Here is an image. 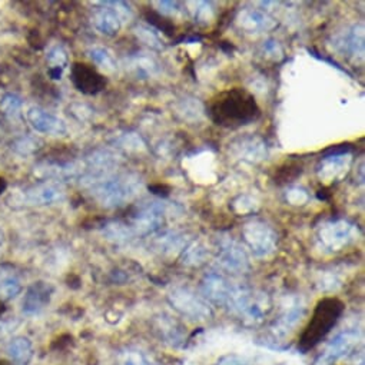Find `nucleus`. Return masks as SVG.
<instances>
[{
	"mask_svg": "<svg viewBox=\"0 0 365 365\" xmlns=\"http://www.w3.org/2000/svg\"><path fill=\"white\" fill-rule=\"evenodd\" d=\"M286 198H288V201H289L292 205H302L303 202H307L308 195L306 194V191H303V190L295 188V190H292V191L288 192Z\"/></svg>",
	"mask_w": 365,
	"mask_h": 365,
	"instance_id": "72a5a7b5",
	"label": "nucleus"
},
{
	"mask_svg": "<svg viewBox=\"0 0 365 365\" xmlns=\"http://www.w3.org/2000/svg\"><path fill=\"white\" fill-rule=\"evenodd\" d=\"M235 146L238 151L236 155L242 156L243 161H248V162H258L264 159V156L267 155L265 144L258 138L242 139V142Z\"/></svg>",
	"mask_w": 365,
	"mask_h": 365,
	"instance_id": "aec40b11",
	"label": "nucleus"
},
{
	"mask_svg": "<svg viewBox=\"0 0 365 365\" xmlns=\"http://www.w3.org/2000/svg\"><path fill=\"white\" fill-rule=\"evenodd\" d=\"M89 57L93 60V62L100 66V68H105L108 71H115L116 66H115V60L112 57V54L109 53L108 49L105 47H92L89 49L88 52Z\"/></svg>",
	"mask_w": 365,
	"mask_h": 365,
	"instance_id": "b1692460",
	"label": "nucleus"
},
{
	"mask_svg": "<svg viewBox=\"0 0 365 365\" xmlns=\"http://www.w3.org/2000/svg\"><path fill=\"white\" fill-rule=\"evenodd\" d=\"M9 361L13 365H28L33 357L32 342L25 337H18L12 340L6 348Z\"/></svg>",
	"mask_w": 365,
	"mask_h": 365,
	"instance_id": "a211bd4d",
	"label": "nucleus"
},
{
	"mask_svg": "<svg viewBox=\"0 0 365 365\" xmlns=\"http://www.w3.org/2000/svg\"><path fill=\"white\" fill-rule=\"evenodd\" d=\"M359 335L357 331H342L334 337L325 347V349L317 357L313 365H332L335 361L348 355L349 351L358 344Z\"/></svg>",
	"mask_w": 365,
	"mask_h": 365,
	"instance_id": "6e6552de",
	"label": "nucleus"
},
{
	"mask_svg": "<svg viewBox=\"0 0 365 365\" xmlns=\"http://www.w3.org/2000/svg\"><path fill=\"white\" fill-rule=\"evenodd\" d=\"M54 292V288L52 284L45 281L33 282L25 296H23V313L28 315H35L42 313L52 301V295Z\"/></svg>",
	"mask_w": 365,
	"mask_h": 365,
	"instance_id": "4468645a",
	"label": "nucleus"
},
{
	"mask_svg": "<svg viewBox=\"0 0 365 365\" xmlns=\"http://www.w3.org/2000/svg\"><path fill=\"white\" fill-rule=\"evenodd\" d=\"M208 113L218 127L239 128L257 120L261 115V109L254 95L247 89L232 88L211 99Z\"/></svg>",
	"mask_w": 365,
	"mask_h": 365,
	"instance_id": "f257e3e1",
	"label": "nucleus"
},
{
	"mask_svg": "<svg viewBox=\"0 0 365 365\" xmlns=\"http://www.w3.org/2000/svg\"><path fill=\"white\" fill-rule=\"evenodd\" d=\"M138 35H141L142 40H145V42H146L148 45H151L152 47H156V49L161 47V40H159L156 32L149 30V29H145V28H139V29H138Z\"/></svg>",
	"mask_w": 365,
	"mask_h": 365,
	"instance_id": "473e14b6",
	"label": "nucleus"
},
{
	"mask_svg": "<svg viewBox=\"0 0 365 365\" xmlns=\"http://www.w3.org/2000/svg\"><path fill=\"white\" fill-rule=\"evenodd\" d=\"M205 248H202L199 243L194 242L192 245H190L185 251H184V264L191 265V267H198L204 262L205 260Z\"/></svg>",
	"mask_w": 365,
	"mask_h": 365,
	"instance_id": "393cba45",
	"label": "nucleus"
},
{
	"mask_svg": "<svg viewBox=\"0 0 365 365\" xmlns=\"http://www.w3.org/2000/svg\"><path fill=\"white\" fill-rule=\"evenodd\" d=\"M23 100L16 93H6L0 100V112L8 117H16L21 113Z\"/></svg>",
	"mask_w": 365,
	"mask_h": 365,
	"instance_id": "5701e85b",
	"label": "nucleus"
},
{
	"mask_svg": "<svg viewBox=\"0 0 365 365\" xmlns=\"http://www.w3.org/2000/svg\"><path fill=\"white\" fill-rule=\"evenodd\" d=\"M40 145V141L39 139H35V138H30V137H25V138H21L18 139L15 144H13V149L21 153V155H29V153H33Z\"/></svg>",
	"mask_w": 365,
	"mask_h": 365,
	"instance_id": "7c9ffc66",
	"label": "nucleus"
},
{
	"mask_svg": "<svg viewBox=\"0 0 365 365\" xmlns=\"http://www.w3.org/2000/svg\"><path fill=\"white\" fill-rule=\"evenodd\" d=\"M247 247L255 257H268L277 250V233L262 221H251L242 229Z\"/></svg>",
	"mask_w": 365,
	"mask_h": 365,
	"instance_id": "423d86ee",
	"label": "nucleus"
},
{
	"mask_svg": "<svg viewBox=\"0 0 365 365\" xmlns=\"http://www.w3.org/2000/svg\"><path fill=\"white\" fill-rule=\"evenodd\" d=\"M5 311H6V306H5V302L0 299V317H2L4 314H5Z\"/></svg>",
	"mask_w": 365,
	"mask_h": 365,
	"instance_id": "f704fd0d",
	"label": "nucleus"
},
{
	"mask_svg": "<svg viewBox=\"0 0 365 365\" xmlns=\"http://www.w3.org/2000/svg\"><path fill=\"white\" fill-rule=\"evenodd\" d=\"M0 365H13L9 359H0Z\"/></svg>",
	"mask_w": 365,
	"mask_h": 365,
	"instance_id": "e433bc0d",
	"label": "nucleus"
},
{
	"mask_svg": "<svg viewBox=\"0 0 365 365\" xmlns=\"http://www.w3.org/2000/svg\"><path fill=\"white\" fill-rule=\"evenodd\" d=\"M66 197V192L62 185L54 182H43V184L35 185L25 192V201L29 205L45 207L62 202Z\"/></svg>",
	"mask_w": 365,
	"mask_h": 365,
	"instance_id": "2eb2a0df",
	"label": "nucleus"
},
{
	"mask_svg": "<svg viewBox=\"0 0 365 365\" xmlns=\"http://www.w3.org/2000/svg\"><path fill=\"white\" fill-rule=\"evenodd\" d=\"M158 245L163 253H175L184 247V241H182V238L176 236L175 233H169L158 241Z\"/></svg>",
	"mask_w": 365,
	"mask_h": 365,
	"instance_id": "c756f323",
	"label": "nucleus"
},
{
	"mask_svg": "<svg viewBox=\"0 0 365 365\" xmlns=\"http://www.w3.org/2000/svg\"><path fill=\"white\" fill-rule=\"evenodd\" d=\"M5 190H6V182H5V179L0 178V194H2Z\"/></svg>",
	"mask_w": 365,
	"mask_h": 365,
	"instance_id": "c9c22d12",
	"label": "nucleus"
},
{
	"mask_svg": "<svg viewBox=\"0 0 365 365\" xmlns=\"http://www.w3.org/2000/svg\"><path fill=\"white\" fill-rule=\"evenodd\" d=\"M21 292H22V285L16 277L13 275L5 277L2 281H0V294L4 295V298L11 299L19 295Z\"/></svg>",
	"mask_w": 365,
	"mask_h": 365,
	"instance_id": "a878e982",
	"label": "nucleus"
},
{
	"mask_svg": "<svg viewBox=\"0 0 365 365\" xmlns=\"http://www.w3.org/2000/svg\"><path fill=\"white\" fill-rule=\"evenodd\" d=\"M135 72L141 78H148L156 69V64L149 57H137L132 64Z\"/></svg>",
	"mask_w": 365,
	"mask_h": 365,
	"instance_id": "c85d7f7f",
	"label": "nucleus"
},
{
	"mask_svg": "<svg viewBox=\"0 0 365 365\" xmlns=\"http://www.w3.org/2000/svg\"><path fill=\"white\" fill-rule=\"evenodd\" d=\"M354 238L355 225L344 219L325 224L320 232V241L323 242V245L331 251H340L352 242Z\"/></svg>",
	"mask_w": 365,
	"mask_h": 365,
	"instance_id": "1a4fd4ad",
	"label": "nucleus"
},
{
	"mask_svg": "<svg viewBox=\"0 0 365 365\" xmlns=\"http://www.w3.org/2000/svg\"><path fill=\"white\" fill-rule=\"evenodd\" d=\"M71 79L76 89L85 95H96L106 88L105 76L85 64H74Z\"/></svg>",
	"mask_w": 365,
	"mask_h": 365,
	"instance_id": "ddd939ff",
	"label": "nucleus"
},
{
	"mask_svg": "<svg viewBox=\"0 0 365 365\" xmlns=\"http://www.w3.org/2000/svg\"><path fill=\"white\" fill-rule=\"evenodd\" d=\"M233 289L235 285H232L224 275L216 272L207 274L201 282L202 296L208 302H212L215 306L221 307H228Z\"/></svg>",
	"mask_w": 365,
	"mask_h": 365,
	"instance_id": "9d476101",
	"label": "nucleus"
},
{
	"mask_svg": "<svg viewBox=\"0 0 365 365\" xmlns=\"http://www.w3.org/2000/svg\"><path fill=\"white\" fill-rule=\"evenodd\" d=\"M26 119L30 127L39 134L64 137L68 132L66 124L62 119H59L57 116L52 115L50 112H46L42 108H30L26 112Z\"/></svg>",
	"mask_w": 365,
	"mask_h": 365,
	"instance_id": "f8f14e48",
	"label": "nucleus"
},
{
	"mask_svg": "<svg viewBox=\"0 0 365 365\" xmlns=\"http://www.w3.org/2000/svg\"><path fill=\"white\" fill-rule=\"evenodd\" d=\"M4 238H5V233H4L2 229H0V245H2V243H4Z\"/></svg>",
	"mask_w": 365,
	"mask_h": 365,
	"instance_id": "4c0bfd02",
	"label": "nucleus"
},
{
	"mask_svg": "<svg viewBox=\"0 0 365 365\" xmlns=\"http://www.w3.org/2000/svg\"><path fill=\"white\" fill-rule=\"evenodd\" d=\"M301 170H302L301 165L285 163L278 169L275 175V182L277 184H286V182H291L292 179H295L301 173Z\"/></svg>",
	"mask_w": 365,
	"mask_h": 365,
	"instance_id": "cd10ccee",
	"label": "nucleus"
},
{
	"mask_svg": "<svg viewBox=\"0 0 365 365\" xmlns=\"http://www.w3.org/2000/svg\"><path fill=\"white\" fill-rule=\"evenodd\" d=\"M119 365H161V364L149 358L141 349L128 348L125 352L120 354Z\"/></svg>",
	"mask_w": 365,
	"mask_h": 365,
	"instance_id": "4be33fe9",
	"label": "nucleus"
},
{
	"mask_svg": "<svg viewBox=\"0 0 365 365\" xmlns=\"http://www.w3.org/2000/svg\"><path fill=\"white\" fill-rule=\"evenodd\" d=\"M47 62L50 65V78L57 81L62 78V72L68 66V54L62 47L56 46L47 53Z\"/></svg>",
	"mask_w": 365,
	"mask_h": 365,
	"instance_id": "412c9836",
	"label": "nucleus"
},
{
	"mask_svg": "<svg viewBox=\"0 0 365 365\" xmlns=\"http://www.w3.org/2000/svg\"><path fill=\"white\" fill-rule=\"evenodd\" d=\"M110 6H113L112 2H109ZM105 8L102 9H98L95 16H93V25L95 28L106 35V36H115L117 35V32L120 30V26H122V18L119 16L117 11L113 9V8H108L105 4H102Z\"/></svg>",
	"mask_w": 365,
	"mask_h": 365,
	"instance_id": "f3484780",
	"label": "nucleus"
},
{
	"mask_svg": "<svg viewBox=\"0 0 365 365\" xmlns=\"http://www.w3.org/2000/svg\"><path fill=\"white\" fill-rule=\"evenodd\" d=\"M159 331H161V334H162V337H165L169 342H172V344H178V342H180V340H182V327L178 324V323H175V321H168V323H163L162 321V324H159Z\"/></svg>",
	"mask_w": 365,
	"mask_h": 365,
	"instance_id": "bb28decb",
	"label": "nucleus"
},
{
	"mask_svg": "<svg viewBox=\"0 0 365 365\" xmlns=\"http://www.w3.org/2000/svg\"><path fill=\"white\" fill-rule=\"evenodd\" d=\"M238 25L248 33H260L272 29L275 22L261 11L247 9L241 12L238 18Z\"/></svg>",
	"mask_w": 365,
	"mask_h": 365,
	"instance_id": "dca6fc26",
	"label": "nucleus"
},
{
	"mask_svg": "<svg viewBox=\"0 0 365 365\" xmlns=\"http://www.w3.org/2000/svg\"><path fill=\"white\" fill-rule=\"evenodd\" d=\"M129 229L134 235H149L158 231L163 224V207L156 201H145L135 207L128 216Z\"/></svg>",
	"mask_w": 365,
	"mask_h": 365,
	"instance_id": "0eeeda50",
	"label": "nucleus"
},
{
	"mask_svg": "<svg viewBox=\"0 0 365 365\" xmlns=\"http://www.w3.org/2000/svg\"><path fill=\"white\" fill-rule=\"evenodd\" d=\"M228 307L245 324L257 325L262 323L271 311V299L267 294L235 286Z\"/></svg>",
	"mask_w": 365,
	"mask_h": 365,
	"instance_id": "20e7f679",
	"label": "nucleus"
},
{
	"mask_svg": "<svg viewBox=\"0 0 365 365\" xmlns=\"http://www.w3.org/2000/svg\"><path fill=\"white\" fill-rule=\"evenodd\" d=\"M170 307L192 321H207L212 318V308L209 302L191 288L179 286L168 294Z\"/></svg>",
	"mask_w": 365,
	"mask_h": 365,
	"instance_id": "39448f33",
	"label": "nucleus"
},
{
	"mask_svg": "<svg viewBox=\"0 0 365 365\" xmlns=\"http://www.w3.org/2000/svg\"><path fill=\"white\" fill-rule=\"evenodd\" d=\"M344 311V303L337 298H324L315 307L314 315L301 338L303 349L315 347L337 324Z\"/></svg>",
	"mask_w": 365,
	"mask_h": 365,
	"instance_id": "7ed1b4c3",
	"label": "nucleus"
},
{
	"mask_svg": "<svg viewBox=\"0 0 365 365\" xmlns=\"http://www.w3.org/2000/svg\"><path fill=\"white\" fill-rule=\"evenodd\" d=\"M141 190V180L135 175L105 176L102 180H93L92 194L105 208H117L132 201Z\"/></svg>",
	"mask_w": 365,
	"mask_h": 365,
	"instance_id": "f03ea898",
	"label": "nucleus"
},
{
	"mask_svg": "<svg viewBox=\"0 0 365 365\" xmlns=\"http://www.w3.org/2000/svg\"><path fill=\"white\" fill-rule=\"evenodd\" d=\"M338 49L347 54V56H354L357 57L358 54L362 56L364 53V33L362 29L358 30L357 26L349 29L347 33H344L337 43Z\"/></svg>",
	"mask_w": 365,
	"mask_h": 365,
	"instance_id": "6ab92c4d",
	"label": "nucleus"
},
{
	"mask_svg": "<svg viewBox=\"0 0 365 365\" xmlns=\"http://www.w3.org/2000/svg\"><path fill=\"white\" fill-rule=\"evenodd\" d=\"M218 262L221 267L233 274H242L250 268L248 257L238 242L226 238L219 243Z\"/></svg>",
	"mask_w": 365,
	"mask_h": 365,
	"instance_id": "9b49d317",
	"label": "nucleus"
},
{
	"mask_svg": "<svg viewBox=\"0 0 365 365\" xmlns=\"http://www.w3.org/2000/svg\"><path fill=\"white\" fill-rule=\"evenodd\" d=\"M146 19H148V22L151 23V25H153L156 29H159V30H162L163 33H166V35H173L175 32V26L169 22V21H166L165 18H162L161 15H158V13H155V12H151V13H148L146 15Z\"/></svg>",
	"mask_w": 365,
	"mask_h": 365,
	"instance_id": "2f4dec72",
	"label": "nucleus"
}]
</instances>
